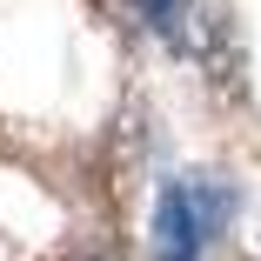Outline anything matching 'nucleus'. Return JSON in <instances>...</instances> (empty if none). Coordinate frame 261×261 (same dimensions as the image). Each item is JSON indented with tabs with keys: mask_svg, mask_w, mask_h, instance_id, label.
<instances>
[{
	"mask_svg": "<svg viewBox=\"0 0 261 261\" xmlns=\"http://www.w3.org/2000/svg\"><path fill=\"white\" fill-rule=\"evenodd\" d=\"M201 248H207V228L194 215V194H188V181H168L154 194V254L161 261H201Z\"/></svg>",
	"mask_w": 261,
	"mask_h": 261,
	"instance_id": "nucleus-1",
	"label": "nucleus"
},
{
	"mask_svg": "<svg viewBox=\"0 0 261 261\" xmlns=\"http://www.w3.org/2000/svg\"><path fill=\"white\" fill-rule=\"evenodd\" d=\"M188 194H194V215H201L207 241H215V234L228 228V215H234V188H228V181H188Z\"/></svg>",
	"mask_w": 261,
	"mask_h": 261,
	"instance_id": "nucleus-2",
	"label": "nucleus"
},
{
	"mask_svg": "<svg viewBox=\"0 0 261 261\" xmlns=\"http://www.w3.org/2000/svg\"><path fill=\"white\" fill-rule=\"evenodd\" d=\"M134 14L154 20L161 34H181V0H134Z\"/></svg>",
	"mask_w": 261,
	"mask_h": 261,
	"instance_id": "nucleus-3",
	"label": "nucleus"
}]
</instances>
